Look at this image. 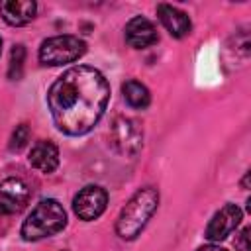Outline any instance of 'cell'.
I'll return each instance as SVG.
<instances>
[{
    "instance_id": "cell-1",
    "label": "cell",
    "mask_w": 251,
    "mask_h": 251,
    "mask_svg": "<svg viewBox=\"0 0 251 251\" xmlns=\"http://www.w3.org/2000/svg\"><path fill=\"white\" fill-rule=\"evenodd\" d=\"M110 100L106 76L88 65L65 71L47 92V106L59 131L65 135L88 133L104 116Z\"/></svg>"
},
{
    "instance_id": "cell-2",
    "label": "cell",
    "mask_w": 251,
    "mask_h": 251,
    "mask_svg": "<svg viewBox=\"0 0 251 251\" xmlns=\"http://www.w3.org/2000/svg\"><path fill=\"white\" fill-rule=\"evenodd\" d=\"M157 208H159V190L155 186L139 188L120 210V216L116 220L118 237L124 241H133L145 229Z\"/></svg>"
},
{
    "instance_id": "cell-3",
    "label": "cell",
    "mask_w": 251,
    "mask_h": 251,
    "mask_svg": "<svg viewBox=\"0 0 251 251\" xmlns=\"http://www.w3.org/2000/svg\"><path fill=\"white\" fill-rule=\"evenodd\" d=\"M65 226H67L65 208L55 198H47L37 202L35 208L29 212V216L24 220L20 227V235L24 241H39L59 233Z\"/></svg>"
},
{
    "instance_id": "cell-4",
    "label": "cell",
    "mask_w": 251,
    "mask_h": 251,
    "mask_svg": "<svg viewBox=\"0 0 251 251\" xmlns=\"http://www.w3.org/2000/svg\"><path fill=\"white\" fill-rule=\"evenodd\" d=\"M86 53V43L76 35L47 37L39 47V63L45 67H61L78 61Z\"/></svg>"
},
{
    "instance_id": "cell-5",
    "label": "cell",
    "mask_w": 251,
    "mask_h": 251,
    "mask_svg": "<svg viewBox=\"0 0 251 251\" xmlns=\"http://www.w3.org/2000/svg\"><path fill=\"white\" fill-rule=\"evenodd\" d=\"M110 141L120 155L135 157L143 147V131L131 118H116L110 127Z\"/></svg>"
},
{
    "instance_id": "cell-6",
    "label": "cell",
    "mask_w": 251,
    "mask_h": 251,
    "mask_svg": "<svg viewBox=\"0 0 251 251\" xmlns=\"http://www.w3.org/2000/svg\"><path fill=\"white\" fill-rule=\"evenodd\" d=\"M108 206V192L98 184H86L73 198V210L82 222L98 220Z\"/></svg>"
},
{
    "instance_id": "cell-7",
    "label": "cell",
    "mask_w": 251,
    "mask_h": 251,
    "mask_svg": "<svg viewBox=\"0 0 251 251\" xmlns=\"http://www.w3.org/2000/svg\"><path fill=\"white\" fill-rule=\"evenodd\" d=\"M31 198V188L24 178L0 180V216H12L22 212Z\"/></svg>"
},
{
    "instance_id": "cell-8",
    "label": "cell",
    "mask_w": 251,
    "mask_h": 251,
    "mask_svg": "<svg viewBox=\"0 0 251 251\" xmlns=\"http://www.w3.org/2000/svg\"><path fill=\"white\" fill-rule=\"evenodd\" d=\"M241 218H243V212H241V208L237 204H231V202L224 204L212 216V220L208 222L204 237L208 241H222V239H226L241 224Z\"/></svg>"
},
{
    "instance_id": "cell-9",
    "label": "cell",
    "mask_w": 251,
    "mask_h": 251,
    "mask_svg": "<svg viewBox=\"0 0 251 251\" xmlns=\"http://www.w3.org/2000/svg\"><path fill=\"white\" fill-rule=\"evenodd\" d=\"M124 35H126V43L133 49H147V47H151L159 41V33L155 29L153 22H149L143 16L131 18L126 24Z\"/></svg>"
},
{
    "instance_id": "cell-10",
    "label": "cell",
    "mask_w": 251,
    "mask_h": 251,
    "mask_svg": "<svg viewBox=\"0 0 251 251\" xmlns=\"http://www.w3.org/2000/svg\"><path fill=\"white\" fill-rule=\"evenodd\" d=\"M37 14V4L33 0H2L0 16L8 25L20 27L29 24Z\"/></svg>"
},
{
    "instance_id": "cell-11",
    "label": "cell",
    "mask_w": 251,
    "mask_h": 251,
    "mask_svg": "<svg viewBox=\"0 0 251 251\" xmlns=\"http://www.w3.org/2000/svg\"><path fill=\"white\" fill-rule=\"evenodd\" d=\"M157 16H159L161 24L165 25V29H167L173 37H176V39L186 37V35L190 33V29H192V22H190L188 14L182 12V10H178L176 6L159 4V6H157Z\"/></svg>"
},
{
    "instance_id": "cell-12",
    "label": "cell",
    "mask_w": 251,
    "mask_h": 251,
    "mask_svg": "<svg viewBox=\"0 0 251 251\" xmlns=\"http://www.w3.org/2000/svg\"><path fill=\"white\" fill-rule=\"evenodd\" d=\"M27 159H29V165L33 169H37L39 173L49 175L59 167V149L53 141L41 139L31 147Z\"/></svg>"
},
{
    "instance_id": "cell-13",
    "label": "cell",
    "mask_w": 251,
    "mask_h": 251,
    "mask_svg": "<svg viewBox=\"0 0 251 251\" xmlns=\"http://www.w3.org/2000/svg\"><path fill=\"white\" fill-rule=\"evenodd\" d=\"M122 94H124V100L135 110H145L151 102V94H149L147 86L133 78H129L122 84Z\"/></svg>"
},
{
    "instance_id": "cell-14",
    "label": "cell",
    "mask_w": 251,
    "mask_h": 251,
    "mask_svg": "<svg viewBox=\"0 0 251 251\" xmlns=\"http://www.w3.org/2000/svg\"><path fill=\"white\" fill-rule=\"evenodd\" d=\"M24 61H25V47L22 43H18V45H14V49L10 53V65H8V76L12 80H18L22 76Z\"/></svg>"
},
{
    "instance_id": "cell-15",
    "label": "cell",
    "mask_w": 251,
    "mask_h": 251,
    "mask_svg": "<svg viewBox=\"0 0 251 251\" xmlns=\"http://www.w3.org/2000/svg\"><path fill=\"white\" fill-rule=\"evenodd\" d=\"M29 141V127L25 124H20L16 126V129L12 131V137H10V149L12 151H20L27 145Z\"/></svg>"
},
{
    "instance_id": "cell-16",
    "label": "cell",
    "mask_w": 251,
    "mask_h": 251,
    "mask_svg": "<svg viewBox=\"0 0 251 251\" xmlns=\"http://www.w3.org/2000/svg\"><path fill=\"white\" fill-rule=\"evenodd\" d=\"M251 233V227H243L239 231V235L235 237V249L237 251H251V243H249V235Z\"/></svg>"
},
{
    "instance_id": "cell-17",
    "label": "cell",
    "mask_w": 251,
    "mask_h": 251,
    "mask_svg": "<svg viewBox=\"0 0 251 251\" xmlns=\"http://www.w3.org/2000/svg\"><path fill=\"white\" fill-rule=\"evenodd\" d=\"M196 251H227V249H224V247H218V245H202L200 249H196Z\"/></svg>"
},
{
    "instance_id": "cell-18",
    "label": "cell",
    "mask_w": 251,
    "mask_h": 251,
    "mask_svg": "<svg viewBox=\"0 0 251 251\" xmlns=\"http://www.w3.org/2000/svg\"><path fill=\"white\" fill-rule=\"evenodd\" d=\"M241 184H243V188H247V186H249V173H245V176H243Z\"/></svg>"
},
{
    "instance_id": "cell-19",
    "label": "cell",
    "mask_w": 251,
    "mask_h": 251,
    "mask_svg": "<svg viewBox=\"0 0 251 251\" xmlns=\"http://www.w3.org/2000/svg\"><path fill=\"white\" fill-rule=\"evenodd\" d=\"M0 53H2V37H0Z\"/></svg>"
}]
</instances>
